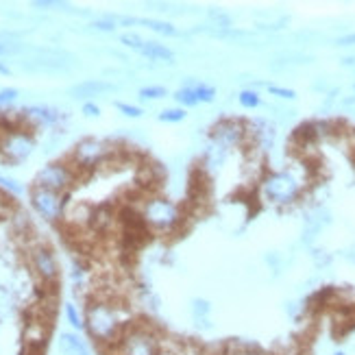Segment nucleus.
<instances>
[{
  "label": "nucleus",
  "mask_w": 355,
  "mask_h": 355,
  "mask_svg": "<svg viewBox=\"0 0 355 355\" xmlns=\"http://www.w3.org/2000/svg\"><path fill=\"white\" fill-rule=\"evenodd\" d=\"M31 205L46 220H59V216L64 214V198H61V194L42 188L31 190Z\"/></svg>",
  "instance_id": "obj_6"
},
{
  "label": "nucleus",
  "mask_w": 355,
  "mask_h": 355,
  "mask_svg": "<svg viewBox=\"0 0 355 355\" xmlns=\"http://www.w3.org/2000/svg\"><path fill=\"white\" fill-rule=\"evenodd\" d=\"M15 98H18V89H15V87H5V89H0V107L11 105Z\"/></svg>",
  "instance_id": "obj_27"
},
{
  "label": "nucleus",
  "mask_w": 355,
  "mask_h": 355,
  "mask_svg": "<svg viewBox=\"0 0 355 355\" xmlns=\"http://www.w3.org/2000/svg\"><path fill=\"white\" fill-rule=\"evenodd\" d=\"M0 205H3V198H0Z\"/></svg>",
  "instance_id": "obj_39"
},
{
  "label": "nucleus",
  "mask_w": 355,
  "mask_h": 355,
  "mask_svg": "<svg viewBox=\"0 0 355 355\" xmlns=\"http://www.w3.org/2000/svg\"><path fill=\"white\" fill-rule=\"evenodd\" d=\"M343 66H355V57H345L343 59Z\"/></svg>",
  "instance_id": "obj_35"
},
{
  "label": "nucleus",
  "mask_w": 355,
  "mask_h": 355,
  "mask_svg": "<svg viewBox=\"0 0 355 355\" xmlns=\"http://www.w3.org/2000/svg\"><path fill=\"white\" fill-rule=\"evenodd\" d=\"M168 96V92L166 87H159V85H150V87H142L140 89V98H164Z\"/></svg>",
  "instance_id": "obj_22"
},
{
  "label": "nucleus",
  "mask_w": 355,
  "mask_h": 355,
  "mask_svg": "<svg viewBox=\"0 0 355 355\" xmlns=\"http://www.w3.org/2000/svg\"><path fill=\"white\" fill-rule=\"evenodd\" d=\"M194 94H196L198 103H211L216 98V89L205 83H194Z\"/></svg>",
  "instance_id": "obj_19"
},
{
  "label": "nucleus",
  "mask_w": 355,
  "mask_h": 355,
  "mask_svg": "<svg viewBox=\"0 0 355 355\" xmlns=\"http://www.w3.org/2000/svg\"><path fill=\"white\" fill-rule=\"evenodd\" d=\"M33 7L37 9H49V7H66L64 3H51V0H35Z\"/></svg>",
  "instance_id": "obj_31"
},
{
  "label": "nucleus",
  "mask_w": 355,
  "mask_h": 355,
  "mask_svg": "<svg viewBox=\"0 0 355 355\" xmlns=\"http://www.w3.org/2000/svg\"><path fill=\"white\" fill-rule=\"evenodd\" d=\"M159 355H171V353H159Z\"/></svg>",
  "instance_id": "obj_38"
},
{
  "label": "nucleus",
  "mask_w": 355,
  "mask_h": 355,
  "mask_svg": "<svg viewBox=\"0 0 355 355\" xmlns=\"http://www.w3.org/2000/svg\"><path fill=\"white\" fill-rule=\"evenodd\" d=\"M185 118V110H179V107H173V110H164L159 114L162 122H181Z\"/></svg>",
  "instance_id": "obj_23"
},
{
  "label": "nucleus",
  "mask_w": 355,
  "mask_h": 355,
  "mask_svg": "<svg viewBox=\"0 0 355 355\" xmlns=\"http://www.w3.org/2000/svg\"><path fill=\"white\" fill-rule=\"evenodd\" d=\"M31 259H33V266L37 270V275L42 277L44 282H53L57 279V261H55V255L46 249V246H37V249H33V253H31Z\"/></svg>",
  "instance_id": "obj_10"
},
{
  "label": "nucleus",
  "mask_w": 355,
  "mask_h": 355,
  "mask_svg": "<svg viewBox=\"0 0 355 355\" xmlns=\"http://www.w3.org/2000/svg\"><path fill=\"white\" fill-rule=\"evenodd\" d=\"M234 355H266V353H261V351H257V349H240V351H236Z\"/></svg>",
  "instance_id": "obj_34"
},
{
  "label": "nucleus",
  "mask_w": 355,
  "mask_h": 355,
  "mask_svg": "<svg viewBox=\"0 0 355 355\" xmlns=\"http://www.w3.org/2000/svg\"><path fill=\"white\" fill-rule=\"evenodd\" d=\"M66 318L74 329H83L85 327V320L81 318V314L76 312V307L72 303H66Z\"/></svg>",
  "instance_id": "obj_20"
},
{
  "label": "nucleus",
  "mask_w": 355,
  "mask_h": 355,
  "mask_svg": "<svg viewBox=\"0 0 355 355\" xmlns=\"http://www.w3.org/2000/svg\"><path fill=\"white\" fill-rule=\"evenodd\" d=\"M92 26L98 28V31H114V28H116V18H112V15H107V18H103V20L92 22Z\"/></svg>",
  "instance_id": "obj_28"
},
{
  "label": "nucleus",
  "mask_w": 355,
  "mask_h": 355,
  "mask_svg": "<svg viewBox=\"0 0 355 355\" xmlns=\"http://www.w3.org/2000/svg\"><path fill=\"white\" fill-rule=\"evenodd\" d=\"M85 327L98 343H114L120 336V316L110 303H92L85 312Z\"/></svg>",
  "instance_id": "obj_1"
},
{
  "label": "nucleus",
  "mask_w": 355,
  "mask_h": 355,
  "mask_svg": "<svg viewBox=\"0 0 355 355\" xmlns=\"http://www.w3.org/2000/svg\"><path fill=\"white\" fill-rule=\"evenodd\" d=\"M192 316L194 320H203V318H209V312H211V305L205 301V299H194L192 301Z\"/></svg>",
  "instance_id": "obj_18"
},
{
  "label": "nucleus",
  "mask_w": 355,
  "mask_h": 355,
  "mask_svg": "<svg viewBox=\"0 0 355 355\" xmlns=\"http://www.w3.org/2000/svg\"><path fill=\"white\" fill-rule=\"evenodd\" d=\"M35 148L33 135L26 131H7L0 137V157L7 164H20L24 162Z\"/></svg>",
  "instance_id": "obj_4"
},
{
  "label": "nucleus",
  "mask_w": 355,
  "mask_h": 355,
  "mask_svg": "<svg viewBox=\"0 0 355 355\" xmlns=\"http://www.w3.org/2000/svg\"><path fill=\"white\" fill-rule=\"evenodd\" d=\"M59 351L64 355H89L87 345L81 340L76 334L70 331H61L59 334Z\"/></svg>",
  "instance_id": "obj_13"
},
{
  "label": "nucleus",
  "mask_w": 355,
  "mask_h": 355,
  "mask_svg": "<svg viewBox=\"0 0 355 355\" xmlns=\"http://www.w3.org/2000/svg\"><path fill=\"white\" fill-rule=\"evenodd\" d=\"M116 87L107 81H83V83H76L72 85L68 92L74 98H92V96H101L107 94V92H114Z\"/></svg>",
  "instance_id": "obj_12"
},
{
  "label": "nucleus",
  "mask_w": 355,
  "mask_h": 355,
  "mask_svg": "<svg viewBox=\"0 0 355 355\" xmlns=\"http://www.w3.org/2000/svg\"><path fill=\"white\" fill-rule=\"evenodd\" d=\"M240 105L244 107V110H257V107L261 105V98L255 89H242L240 96H238Z\"/></svg>",
  "instance_id": "obj_16"
},
{
  "label": "nucleus",
  "mask_w": 355,
  "mask_h": 355,
  "mask_svg": "<svg viewBox=\"0 0 355 355\" xmlns=\"http://www.w3.org/2000/svg\"><path fill=\"white\" fill-rule=\"evenodd\" d=\"M140 55H144L146 59H153V61H173V51L166 49L164 44H157V42H146L142 44V49L137 51Z\"/></svg>",
  "instance_id": "obj_15"
},
{
  "label": "nucleus",
  "mask_w": 355,
  "mask_h": 355,
  "mask_svg": "<svg viewBox=\"0 0 355 355\" xmlns=\"http://www.w3.org/2000/svg\"><path fill=\"white\" fill-rule=\"evenodd\" d=\"M116 110L122 112L125 116H129V118H140V116H142V110H140V107L127 105V103H116Z\"/></svg>",
  "instance_id": "obj_26"
},
{
  "label": "nucleus",
  "mask_w": 355,
  "mask_h": 355,
  "mask_svg": "<svg viewBox=\"0 0 355 355\" xmlns=\"http://www.w3.org/2000/svg\"><path fill=\"white\" fill-rule=\"evenodd\" d=\"M301 192V183L292 173H270L264 181H261V194L275 205H288L292 200H297Z\"/></svg>",
  "instance_id": "obj_2"
},
{
  "label": "nucleus",
  "mask_w": 355,
  "mask_h": 355,
  "mask_svg": "<svg viewBox=\"0 0 355 355\" xmlns=\"http://www.w3.org/2000/svg\"><path fill=\"white\" fill-rule=\"evenodd\" d=\"M353 44H355V33H351V35H345V37L338 40V46H353Z\"/></svg>",
  "instance_id": "obj_33"
},
{
  "label": "nucleus",
  "mask_w": 355,
  "mask_h": 355,
  "mask_svg": "<svg viewBox=\"0 0 355 355\" xmlns=\"http://www.w3.org/2000/svg\"><path fill=\"white\" fill-rule=\"evenodd\" d=\"M70 183H72V171L66 164H59V162L44 166L35 175V188L49 190L55 194L66 192L70 188Z\"/></svg>",
  "instance_id": "obj_5"
},
{
  "label": "nucleus",
  "mask_w": 355,
  "mask_h": 355,
  "mask_svg": "<svg viewBox=\"0 0 355 355\" xmlns=\"http://www.w3.org/2000/svg\"><path fill=\"white\" fill-rule=\"evenodd\" d=\"M268 92L277 98H284V101H292L297 96L295 89H288V87H277V85H268Z\"/></svg>",
  "instance_id": "obj_25"
},
{
  "label": "nucleus",
  "mask_w": 355,
  "mask_h": 355,
  "mask_svg": "<svg viewBox=\"0 0 355 355\" xmlns=\"http://www.w3.org/2000/svg\"><path fill=\"white\" fill-rule=\"evenodd\" d=\"M142 218L144 223H148L153 229H173L179 223V209L173 200L155 196V198H148L144 203L142 209Z\"/></svg>",
  "instance_id": "obj_3"
},
{
  "label": "nucleus",
  "mask_w": 355,
  "mask_h": 355,
  "mask_svg": "<svg viewBox=\"0 0 355 355\" xmlns=\"http://www.w3.org/2000/svg\"><path fill=\"white\" fill-rule=\"evenodd\" d=\"M334 355H345V353H343V351H338V353H334Z\"/></svg>",
  "instance_id": "obj_37"
},
{
  "label": "nucleus",
  "mask_w": 355,
  "mask_h": 355,
  "mask_svg": "<svg viewBox=\"0 0 355 355\" xmlns=\"http://www.w3.org/2000/svg\"><path fill=\"white\" fill-rule=\"evenodd\" d=\"M286 312H288V316H292V318H297L299 314H301V303H286Z\"/></svg>",
  "instance_id": "obj_30"
},
{
  "label": "nucleus",
  "mask_w": 355,
  "mask_h": 355,
  "mask_svg": "<svg viewBox=\"0 0 355 355\" xmlns=\"http://www.w3.org/2000/svg\"><path fill=\"white\" fill-rule=\"evenodd\" d=\"M15 51H18V46H15V44L0 42V55H9V53H15Z\"/></svg>",
  "instance_id": "obj_32"
},
{
  "label": "nucleus",
  "mask_w": 355,
  "mask_h": 355,
  "mask_svg": "<svg viewBox=\"0 0 355 355\" xmlns=\"http://www.w3.org/2000/svg\"><path fill=\"white\" fill-rule=\"evenodd\" d=\"M81 112H83V116H87V118H96V116H101L98 105H94V103H85V105L81 107Z\"/></svg>",
  "instance_id": "obj_29"
},
{
  "label": "nucleus",
  "mask_w": 355,
  "mask_h": 355,
  "mask_svg": "<svg viewBox=\"0 0 355 355\" xmlns=\"http://www.w3.org/2000/svg\"><path fill=\"white\" fill-rule=\"evenodd\" d=\"M175 98L181 103V105H185V107H194V105H198V98H196V94H194V83H188L185 87H181L177 94H175Z\"/></svg>",
  "instance_id": "obj_17"
},
{
  "label": "nucleus",
  "mask_w": 355,
  "mask_h": 355,
  "mask_svg": "<svg viewBox=\"0 0 355 355\" xmlns=\"http://www.w3.org/2000/svg\"><path fill=\"white\" fill-rule=\"evenodd\" d=\"M116 22L120 24H144L148 26L150 31H157L162 35H177V28L168 22H159V20H148V18H116Z\"/></svg>",
  "instance_id": "obj_14"
},
{
  "label": "nucleus",
  "mask_w": 355,
  "mask_h": 355,
  "mask_svg": "<svg viewBox=\"0 0 355 355\" xmlns=\"http://www.w3.org/2000/svg\"><path fill=\"white\" fill-rule=\"evenodd\" d=\"M159 345L148 331H129L120 343V355H159Z\"/></svg>",
  "instance_id": "obj_7"
},
{
  "label": "nucleus",
  "mask_w": 355,
  "mask_h": 355,
  "mask_svg": "<svg viewBox=\"0 0 355 355\" xmlns=\"http://www.w3.org/2000/svg\"><path fill=\"white\" fill-rule=\"evenodd\" d=\"M0 72H3V74H9V68H7V66H3V64H0Z\"/></svg>",
  "instance_id": "obj_36"
},
{
  "label": "nucleus",
  "mask_w": 355,
  "mask_h": 355,
  "mask_svg": "<svg viewBox=\"0 0 355 355\" xmlns=\"http://www.w3.org/2000/svg\"><path fill=\"white\" fill-rule=\"evenodd\" d=\"M120 42L125 44V46H129V49H133V51H140L142 44H144V40L137 35V33H125V35H120Z\"/></svg>",
  "instance_id": "obj_24"
},
{
  "label": "nucleus",
  "mask_w": 355,
  "mask_h": 355,
  "mask_svg": "<svg viewBox=\"0 0 355 355\" xmlns=\"http://www.w3.org/2000/svg\"><path fill=\"white\" fill-rule=\"evenodd\" d=\"M242 127L234 120H225V122H218V125L214 127V133H211V140L216 146H220L225 150H229L231 146H236L242 137Z\"/></svg>",
  "instance_id": "obj_9"
},
{
  "label": "nucleus",
  "mask_w": 355,
  "mask_h": 355,
  "mask_svg": "<svg viewBox=\"0 0 355 355\" xmlns=\"http://www.w3.org/2000/svg\"><path fill=\"white\" fill-rule=\"evenodd\" d=\"M22 116L33 122V125H42V127H51L55 125V122L61 118L57 110H53V107H46V105H31V107H24L22 110Z\"/></svg>",
  "instance_id": "obj_11"
},
{
  "label": "nucleus",
  "mask_w": 355,
  "mask_h": 355,
  "mask_svg": "<svg viewBox=\"0 0 355 355\" xmlns=\"http://www.w3.org/2000/svg\"><path fill=\"white\" fill-rule=\"evenodd\" d=\"M107 155H110V146L101 140H94V137H87V140H81L74 148V162L81 168H94L98 166Z\"/></svg>",
  "instance_id": "obj_8"
},
{
  "label": "nucleus",
  "mask_w": 355,
  "mask_h": 355,
  "mask_svg": "<svg viewBox=\"0 0 355 355\" xmlns=\"http://www.w3.org/2000/svg\"><path fill=\"white\" fill-rule=\"evenodd\" d=\"M0 188L3 190H7L9 194H13V196H20L22 192H24V188L22 185L15 181V179H9V177H3L0 175Z\"/></svg>",
  "instance_id": "obj_21"
}]
</instances>
